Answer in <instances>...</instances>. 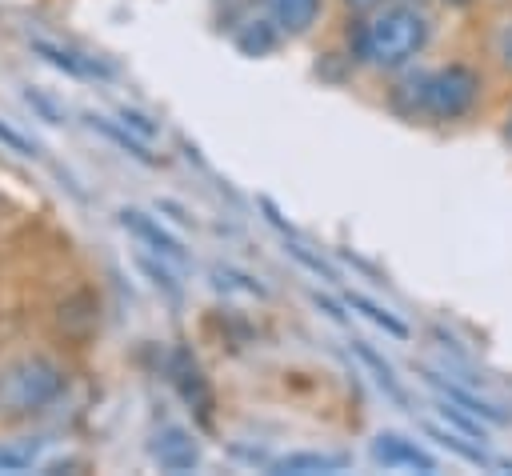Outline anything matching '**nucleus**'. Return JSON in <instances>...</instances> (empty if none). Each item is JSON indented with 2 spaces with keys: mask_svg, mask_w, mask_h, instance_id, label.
Wrapping results in <instances>:
<instances>
[{
  "mask_svg": "<svg viewBox=\"0 0 512 476\" xmlns=\"http://www.w3.org/2000/svg\"><path fill=\"white\" fill-rule=\"evenodd\" d=\"M428 16L416 4H384L376 8L352 36V52L360 64L376 72H396L428 44Z\"/></svg>",
  "mask_w": 512,
  "mask_h": 476,
  "instance_id": "f257e3e1",
  "label": "nucleus"
},
{
  "mask_svg": "<svg viewBox=\"0 0 512 476\" xmlns=\"http://www.w3.org/2000/svg\"><path fill=\"white\" fill-rule=\"evenodd\" d=\"M480 72L468 68V64H444L436 72H420V76H408L396 92H408L412 96V116H428V120H464L476 104H480Z\"/></svg>",
  "mask_w": 512,
  "mask_h": 476,
  "instance_id": "f03ea898",
  "label": "nucleus"
},
{
  "mask_svg": "<svg viewBox=\"0 0 512 476\" xmlns=\"http://www.w3.org/2000/svg\"><path fill=\"white\" fill-rule=\"evenodd\" d=\"M64 392V368L48 356H24L0 372V412L32 416Z\"/></svg>",
  "mask_w": 512,
  "mask_h": 476,
  "instance_id": "7ed1b4c3",
  "label": "nucleus"
},
{
  "mask_svg": "<svg viewBox=\"0 0 512 476\" xmlns=\"http://www.w3.org/2000/svg\"><path fill=\"white\" fill-rule=\"evenodd\" d=\"M148 452H152V460H156L160 468H168V472H188V468L200 464V444H196V436H192L184 424H160V428L152 432Z\"/></svg>",
  "mask_w": 512,
  "mask_h": 476,
  "instance_id": "20e7f679",
  "label": "nucleus"
},
{
  "mask_svg": "<svg viewBox=\"0 0 512 476\" xmlns=\"http://www.w3.org/2000/svg\"><path fill=\"white\" fill-rule=\"evenodd\" d=\"M120 224H124L140 244H148L164 264H172V268H184V264H188L184 244H180L164 224H156L148 212H140V208H120Z\"/></svg>",
  "mask_w": 512,
  "mask_h": 476,
  "instance_id": "39448f33",
  "label": "nucleus"
},
{
  "mask_svg": "<svg viewBox=\"0 0 512 476\" xmlns=\"http://www.w3.org/2000/svg\"><path fill=\"white\" fill-rule=\"evenodd\" d=\"M372 460L384 468H408V472H436V456L428 448H420L416 440L400 436V432H380L372 440Z\"/></svg>",
  "mask_w": 512,
  "mask_h": 476,
  "instance_id": "423d86ee",
  "label": "nucleus"
},
{
  "mask_svg": "<svg viewBox=\"0 0 512 476\" xmlns=\"http://www.w3.org/2000/svg\"><path fill=\"white\" fill-rule=\"evenodd\" d=\"M168 372H172V384H176V392L184 396V404H192V408H196V416L208 424V420H212V388H208V380H204L200 364L192 360V352L176 348V352H172Z\"/></svg>",
  "mask_w": 512,
  "mask_h": 476,
  "instance_id": "0eeeda50",
  "label": "nucleus"
},
{
  "mask_svg": "<svg viewBox=\"0 0 512 476\" xmlns=\"http://www.w3.org/2000/svg\"><path fill=\"white\" fill-rule=\"evenodd\" d=\"M32 52L44 56L52 68H60V72H68V76H80V80H108V76L116 72V68L104 64L100 56H84V52H76V48L56 44V40H32Z\"/></svg>",
  "mask_w": 512,
  "mask_h": 476,
  "instance_id": "6e6552de",
  "label": "nucleus"
},
{
  "mask_svg": "<svg viewBox=\"0 0 512 476\" xmlns=\"http://www.w3.org/2000/svg\"><path fill=\"white\" fill-rule=\"evenodd\" d=\"M420 376L428 380V388H436V392H440L444 400H452L456 408H464V412H472V416H480V420H488V424H508V412H504V408H496L492 400H484V396L468 392L464 384L444 380L440 372H432V368H424V364H420Z\"/></svg>",
  "mask_w": 512,
  "mask_h": 476,
  "instance_id": "1a4fd4ad",
  "label": "nucleus"
},
{
  "mask_svg": "<svg viewBox=\"0 0 512 476\" xmlns=\"http://www.w3.org/2000/svg\"><path fill=\"white\" fill-rule=\"evenodd\" d=\"M320 4L324 0H264V12L280 36H304L316 24Z\"/></svg>",
  "mask_w": 512,
  "mask_h": 476,
  "instance_id": "9d476101",
  "label": "nucleus"
},
{
  "mask_svg": "<svg viewBox=\"0 0 512 476\" xmlns=\"http://www.w3.org/2000/svg\"><path fill=\"white\" fill-rule=\"evenodd\" d=\"M352 460L344 452H292V456H280L272 468L276 472H296V476H308V472H340L348 468Z\"/></svg>",
  "mask_w": 512,
  "mask_h": 476,
  "instance_id": "9b49d317",
  "label": "nucleus"
},
{
  "mask_svg": "<svg viewBox=\"0 0 512 476\" xmlns=\"http://www.w3.org/2000/svg\"><path fill=\"white\" fill-rule=\"evenodd\" d=\"M352 352L364 360V368L376 376V384H380V388H384V392H388L396 404H408V392H404V384L396 380L392 364H388V360H380V356H376V348H372L368 340H352Z\"/></svg>",
  "mask_w": 512,
  "mask_h": 476,
  "instance_id": "f8f14e48",
  "label": "nucleus"
},
{
  "mask_svg": "<svg viewBox=\"0 0 512 476\" xmlns=\"http://www.w3.org/2000/svg\"><path fill=\"white\" fill-rule=\"evenodd\" d=\"M276 24L272 20H252L248 28H240L236 32V48L240 52H248V56H264V52H272L276 48Z\"/></svg>",
  "mask_w": 512,
  "mask_h": 476,
  "instance_id": "ddd939ff",
  "label": "nucleus"
},
{
  "mask_svg": "<svg viewBox=\"0 0 512 476\" xmlns=\"http://www.w3.org/2000/svg\"><path fill=\"white\" fill-rule=\"evenodd\" d=\"M344 304H348V308H356V312H364V316H368L372 324H380L388 336H396V340H404V336H408V324H404V320H396L388 308L372 304L368 296H360V292H348V296H344Z\"/></svg>",
  "mask_w": 512,
  "mask_h": 476,
  "instance_id": "4468645a",
  "label": "nucleus"
},
{
  "mask_svg": "<svg viewBox=\"0 0 512 476\" xmlns=\"http://www.w3.org/2000/svg\"><path fill=\"white\" fill-rule=\"evenodd\" d=\"M88 124H92V128H100V132H104V136H108L112 144H120V148H124L128 156H136L140 164H156V156H152V152L144 148V140H136V136H128V128H120V124H112L108 116H88Z\"/></svg>",
  "mask_w": 512,
  "mask_h": 476,
  "instance_id": "2eb2a0df",
  "label": "nucleus"
},
{
  "mask_svg": "<svg viewBox=\"0 0 512 476\" xmlns=\"http://www.w3.org/2000/svg\"><path fill=\"white\" fill-rule=\"evenodd\" d=\"M428 436H436L444 448H452L456 456H464V460H472V464H488V456H484L476 444H468L464 436H456V432H448V428H436V424H428Z\"/></svg>",
  "mask_w": 512,
  "mask_h": 476,
  "instance_id": "dca6fc26",
  "label": "nucleus"
},
{
  "mask_svg": "<svg viewBox=\"0 0 512 476\" xmlns=\"http://www.w3.org/2000/svg\"><path fill=\"white\" fill-rule=\"evenodd\" d=\"M136 268H140V272H148V276H152V284H156V288H164L172 300H180V280H176L164 264H156V260H152V256H144V252H136Z\"/></svg>",
  "mask_w": 512,
  "mask_h": 476,
  "instance_id": "f3484780",
  "label": "nucleus"
},
{
  "mask_svg": "<svg viewBox=\"0 0 512 476\" xmlns=\"http://www.w3.org/2000/svg\"><path fill=\"white\" fill-rule=\"evenodd\" d=\"M32 456H36V444L32 448H0V472H20L32 464Z\"/></svg>",
  "mask_w": 512,
  "mask_h": 476,
  "instance_id": "a211bd4d",
  "label": "nucleus"
},
{
  "mask_svg": "<svg viewBox=\"0 0 512 476\" xmlns=\"http://www.w3.org/2000/svg\"><path fill=\"white\" fill-rule=\"evenodd\" d=\"M0 144H8V148L20 152V156H36V144H32L24 132H16L12 124H4V120H0Z\"/></svg>",
  "mask_w": 512,
  "mask_h": 476,
  "instance_id": "6ab92c4d",
  "label": "nucleus"
},
{
  "mask_svg": "<svg viewBox=\"0 0 512 476\" xmlns=\"http://www.w3.org/2000/svg\"><path fill=\"white\" fill-rule=\"evenodd\" d=\"M288 252H292V256H296L300 264H308V268H312L316 276H324V280H336V272H332V268H328V264H324L320 256H312V252H304V244H296V240H292V244H288Z\"/></svg>",
  "mask_w": 512,
  "mask_h": 476,
  "instance_id": "aec40b11",
  "label": "nucleus"
},
{
  "mask_svg": "<svg viewBox=\"0 0 512 476\" xmlns=\"http://www.w3.org/2000/svg\"><path fill=\"white\" fill-rule=\"evenodd\" d=\"M496 60H500V68H508L512 72V16L500 24V32H496Z\"/></svg>",
  "mask_w": 512,
  "mask_h": 476,
  "instance_id": "412c9836",
  "label": "nucleus"
},
{
  "mask_svg": "<svg viewBox=\"0 0 512 476\" xmlns=\"http://www.w3.org/2000/svg\"><path fill=\"white\" fill-rule=\"evenodd\" d=\"M120 120H124V128H136L140 132V140H152L156 136V124H148V116H140V112H120Z\"/></svg>",
  "mask_w": 512,
  "mask_h": 476,
  "instance_id": "4be33fe9",
  "label": "nucleus"
},
{
  "mask_svg": "<svg viewBox=\"0 0 512 476\" xmlns=\"http://www.w3.org/2000/svg\"><path fill=\"white\" fill-rule=\"evenodd\" d=\"M312 300H316V304H320V308H324V312H328V316H332V320H340V324H344V320H348V316H344V312H340V304H336V300H328V296H320V292H312Z\"/></svg>",
  "mask_w": 512,
  "mask_h": 476,
  "instance_id": "5701e85b",
  "label": "nucleus"
},
{
  "mask_svg": "<svg viewBox=\"0 0 512 476\" xmlns=\"http://www.w3.org/2000/svg\"><path fill=\"white\" fill-rule=\"evenodd\" d=\"M344 4H348L352 12H368V8H380L384 0H344Z\"/></svg>",
  "mask_w": 512,
  "mask_h": 476,
  "instance_id": "b1692460",
  "label": "nucleus"
},
{
  "mask_svg": "<svg viewBox=\"0 0 512 476\" xmlns=\"http://www.w3.org/2000/svg\"><path fill=\"white\" fill-rule=\"evenodd\" d=\"M504 140L512 144V112H508V124H504Z\"/></svg>",
  "mask_w": 512,
  "mask_h": 476,
  "instance_id": "393cba45",
  "label": "nucleus"
}]
</instances>
